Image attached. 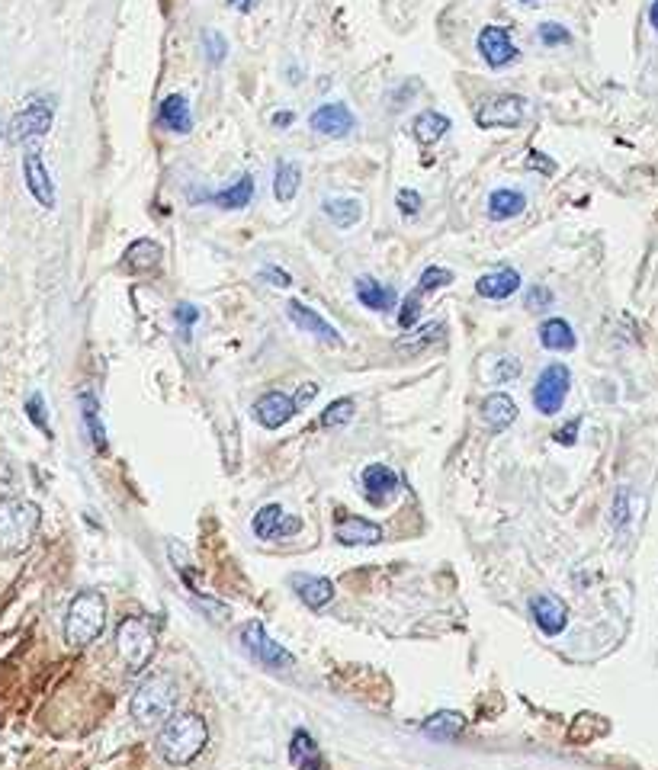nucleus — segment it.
I'll return each mask as SVG.
<instances>
[{
    "mask_svg": "<svg viewBox=\"0 0 658 770\" xmlns=\"http://www.w3.org/2000/svg\"><path fill=\"white\" fill-rule=\"evenodd\" d=\"M293 122H296V116L289 113V110H283V113H273V126H277V129H289V126H293Z\"/></svg>",
    "mask_w": 658,
    "mask_h": 770,
    "instance_id": "obj_49",
    "label": "nucleus"
},
{
    "mask_svg": "<svg viewBox=\"0 0 658 770\" xmlns=\"http://www.w3.org/2000/svg\"><path fill=\"white\" fill-rule=\"evenodd\" d=\"M209 742L206 719L196 713H180L164 722V729L158 735V754L174 767H187L203 754Z\"/></svg>",
    "mask_w": 658,
    "mask_h": 770,
    "instance_id": "obj_1",
    "label": "nucleus"
},
{
    "mask_svg": "<svg viewBox=\"0 0 658 770\" xmlns=\"http://www.w3.org/2000/svg\"><path fill=\"white\" fill-rule=\"evenodd\" d=\"M540 344L553 353H569L575 350V331L565 318H546L540 325Z\"/></svg>",
    "mask_w": 658,
    "mask_h": 770,
    "instance_id": "obj_29",
    "label": "nucleus"
},
{
    "mask_svg": "<svg viewBox=\"0 0 658 770\" xmlns=\"http://www.w3.org/2000/svg\"><path fill=\"white\" fill-rule=\"evenodd\" d=\"M174 318L180 321V325L183 328H193L196 325V321H200V308H196V305H190V302H180L177 308H174Z\"/></svg>",
    "mask_w": 658,
    "mask_h": 770,
    "instance_id": "obj_42",
    "label": "nucleus"
},
{
    "mask_svg": "<svg viewBox=\"0 0 658 770\" xmlns=\"http://www.w3.org/2000/svg\"><path fill=\"white\" fill-rule=\"evenodd\" d=\"M443 337H447V325H443V321H427L418 331H408L405 337H399L395 350L408 353V357H421V353H427L434 344H443Z\"/></svg>",
    "mask_w": 658,
    "mask_h": 770,
    "instance_id": "obj_19",
    "label": "nucleus"
},
{
    "mask_svg": "<svg viewBox=\"0 0 658 770\" xmlns=\"http://www.w3.org/2000/svg\"><path fill=\"white\" fill-rule=\"evenodd\" d=\"M334 539H338L341 546H376L382 543V527L373 520L341 514L338 527H334Z\"/></svg>",
    "mask_w": 658,
    "mask_h": 770,
    "instance_id": "obj_17",
    "label": "nucleus"
},
{
    "mask_svg": "<svg viewBox=\"0 0 658 770\" xmlns=\"http://www.w3.org/2000/svg\"><path fill=\"white\" fill-rule=\"evenodd\" d=\"M238 639H241V649L248 652L254 661H260L264 668H293L296 665V658L289 655L280 642H273L270 636H267V629L260 626L257 620H251V623H244L241 626V633H238Z\"/></svg>",
    "mask_w": 658,
    "mask_h": 770,
    "instance_id": "obj_7",
    "label": "nucleus"
},
{
    "mask_svg": "<svg viewBox=\"0 0 658 770\" xmlns=\"http://www.w3.org/2000/svg\"><path fill=\"white\" fill-rule=\"evenodd\" d=\"M537 36H540V42L546 45V49H559V45H569L572 42V33L565 29L562 23H543L540 29H537Z\"/></svg>",
    "mask_w": 658,
    "mask_h": 770,
    "instance_id": "obj_38",
    "label": "nucleus"
},
{
    "mask_svg": "<svg viewBox=\"0 0 658 770\" xmlns=\"http://www.w3.org/2000/svg\"><path fill=\"white\" fill-rule=\"evenodd\" d=\"M418 315H421V292L415 289V292H411V296L402 302V308H399V328H402V331H411V328H415Z\"/></svg>",
    "mask_w": 658,
    "mask_h": 770,
    "instance_id": "obj_39",
    "label": "nucleus"
},
{
    "mask_svg": "<svg viewBox=\"0 0 658 770\" xmlns=\"http://www.w3.org/2000/svg\"><path fill=\"white\" fill-rule=\"evenodd\" d=\"M289 584L296 588L302 604L312 607V610L328 607L331 597H334V584L328 578H321V575H293V578H289Z\"/></svg>",
    "mask_w": 658,
    "mask_h": 770,
    "instance_id": "obj_21",
    "label": "nucleus"
},
{
    "mask_svg": "<svg viewBox=\"0 0 658 770\" xmlns=\"http://www.w3.org/2000/svg\"><path fill=\"white\" fill-rule=\"evenodd\" d=\"M0 135H4V126H0Z\"/></svg>",
    "mask_w": 658,
    "mask_h": 770,
    "instance_id": "obj_53",
    "label": "nucleus"
},
{
    "mask_svg": "<svg viewBox=\"0 0 658 770\" xmlns=\"http://www.w3.org/2000/svg\"><path fill=\"white\" fill-rule=\"evenodd\" d=\"M527 167H530V171L546 174V177H549V174H556V161H549L543 151H530V154H527Z\"/></svg>",
    "mask_w": 658,
    "mask_h": 770,
    "instance_id": "obj_44",
    "label": "nucleus"
},
{
    "mask_svg": "<svg viewBox=\"0 0 658 770\" xmlns=\"http://www.w3.org/2000/svg\"><path fill=\"white\" fill-rule=\"evenodd\" d=\"M203 52H206V58L212 61V65H222L225 55H228V42H225V36H222V33H216V29H206V33H203Z\"/></svg>",
    "mask_w": 658,
    "mask_h": 770,
    "instance_id": "obj_37",
    "label": "nucleus"
},
{
    "mask_svg": "<svg viewBox=\"0 0 658 770\" xmlns=\"http://www.w3.org/2000/svg\"><path fill=\"white\" fill-rule=\"evenodd\" d=\"M447 132H450V119L437 110H424L411 122V135H415V142L424 148H434Z\"/></svg>",
    "mask_w": 658,
    "mask_h": 770,
    "instance_id": "obj_25",
    "label": "nucleus"
},
{
    "mask_svg": "<svg viewBox=\"0 0 658 770\" xmlns=\"http://www.w3.org/2000/svg\"><path fill=\"white\" fill-rule=\"evenodd\" d=\"M161 257H164V251H161L158 241L139 238L126 248V260H122V267H126L129 273H151V270H158Z\"/></svg>",
    "mask_w": 658,
    "mask_h": 770,
    "instance_id": "obj_24",
    "label": "nucleus"
},
{
    "mask_svg": "<svg viewBox=\"0 0 658 770\" xmlns=\"http://www.w3.org/2000/svg\"><path fill=\"white\" fill-rule=\"evenodd\" d=\"M296 411H299L296 402L283 392H267L254 402V418L267 430H280L283 424H289L296 418Z\"/></svg>",
    "mask_w": 658,
    "mask_h": 770,
    "instance_id": "obj_16",
    "label": "nucleus"
},
{
    "mask_svg": "<svg viewBox=\"0 0 658 770\" xmlns=\"http://www.w3.org/2000/svg\"><path fill=\"white\" fill-rule=\"evenodd\" d=\"M309 126H312V132L325 135V138H344L354 132L357 116L350 113L347 103H321L309 116Z\"/></svg>",
    "mask_w": 658,
    "mask_h": 770,
    "instance_id": "obj_11",
    "label": "nucleus"
},
{
    "mask_svg": "<svg viewBox=\"0 0 658 770\" xmlns=\"http://www.w3.org/2000/svg\"><path fill=\"white\" fill-rule=\"evenodd\" d=\"M81 408H84V424L90 430V440H94V446L103 453L106 450V430H103V421H100L97 398L90 395V392H81Z\"/></svg>",
    "mask_w": 658,
    "mask_h": 770,
    "instance_id": "obj_34",
    "label": "nucleus"
},
{
    "mask_svg": "<svg viewBox=\"0 0 658 770\" xmlns=\"http://www.w3.org/2000/svg\"><path fill=\"white\" fill-rule=\"evenodd\" d=\"M520 289V273L504 267V270H495V273H485L482 280L476 283V292L482 299H495V302H504L511 299L514 292Z\"/></svg>",
    "mask_w": 658,
    "mask_h": 770,
    "instance_id": "obj_22",
    "label": "nucleus"
},
{
    "mask_svg": "<svg viewBox=\"0 0 658 770\" xmlns=\"http://www.w3.org/2000/svg\"><path fill=\"white\" fill-rule=\"evenodd\" d=\"M23 177H26V190L33 193V199L42 209L55 206V183L49 177V167H45L39 148H29L23 158Z\"/></svg>",
    "mask_w": 658,
    "mask_h": 770,
    "instance_id": "obj_12",
    "label": "nucleus"
},
{
    "mask_svg": "<svg viewBox=\"0 0 658 770\" xmlns=\"http://www.w3.org/2000/svg\"><path fill=\"white\" fill-rule=\"evenodd\" d=\"M302 187V171L296 161H280L277 171H273V196L280 199V203H293L296 193Z\"/></svg>",
    "mask_w": 658,
    "mask_h": 770,
    "instance_id": "obj_31",
    "label": "nucleus"
},
{
    "mask_svg": "<svg viewBox=\"0 0 658 770\" xmlns=\"http://www.w3.org/2000/svg\"><path fill=\"white\" fill-rule=\"evenodd\" d=\"M520 4H527V7H530V4H540V0H520Z\"/></svg>",
    "mask_w": 658,
    "mask_h": 770,
    "instance_id": "obj_52",
    "label": "nucleus"
},
{
    "mask_svg": "<svg viewBox=\"0 0 658 770\" xmlns=\"http://www.w3.org/2000/svg\"><path fill=\"white\" fill-rule=\"evenodd\" d=\"M286 315H289V321H293V325H296L299 331L318 337V341L334 344V347H341V344H344V341H341V334H338V328H334L331 321L321 318V315L315 312V308H309L305 302H299V299L286 302Z\"/></svg>",
    "mask_w": 658,
    "mask_h": 770,
    "instance_id": "obj_13",
    "label": "nucleus"
},
{
    "mask_svg": "<svg viewBox=\"0 0 658 770\" xmlns=\"http://www.w3.org/2000/svg\"><path fill=\"white\" fill-rule=\"evenodd\" d=\"M354 398H338V402H331L325 408V414H321V427H341L347 424L350 418H354Z\"/></svg>",
    "mask_w": 658,
    "mask_h": 770,
    "instance_id": "obj_35",
    "label": "nucleus"
},
{
    "mask_svg": "<svg viewBox=\"0 0 658 770\" xmlns=\"http://www.w3.org/2000/svg\"><path fill=\"white\" fill-rule=\"evenodd\" d=\"M450 283H453V273H450L447 267H427V270L421 273V280H418V292L424 296V292L443 289V286H450Z\"/></svg>",
    "mask_w": 658,
    "mask_h": 770,
    "instance_id": "obj_36",
    "label": "nucleus"
},
{
    "mask_svg": "<svg viewBox=\"0 0 658 770\" xmlns=\"http://www.w3.org/2000/svg\"><path fill=\"white\" fill-rule=\"evenodd\" d=\"M463 726H466V719L459 716V713H453V710H440V713H434L431 719L424 722V735H431V738H440V742H453V738L463 732Z\"/></svg>",
    "mask_w": 658,
    "mask_h": 770,
    "instance_id": "obj_32",
    "label": "nucleus"
},
{
    "mask_svg": "<svg viewBox=\"0 0 658 770\" xmlns=\"http://www.w3.org/2000/svg\"><path fill=\"white\" fill-rule=\"evenodd\" d=\"M212 203H216L219 209H248L251 199H254V177L251 174H241L232 187L228 190H219L209 196Z\"/></svg>",
    "mask_w": 658,
    "mask_h": 770,
    "instance_id": "obj_30",
    "label": "nucleus"
},
{
    "mask_svg": "<svg viewBox=\"0 0 658 770\" xmlns=\"http://www.w3.org/2000/svg\"><path fill=\"white\" fill-rule=\"evenodd\" d=\"M395 491H399V475H395V469L382 466V462H373V466L363 469V495L370 504L382 507Z\"/></svg>",
    "mask_w": 658,
    "mask_h": 770,
    "instance_id": "obj_18",
    "label": "nucleus"
},
{
    "mask_svg": "<svg viewBox=\"0 0 658 770\" xmlns=\"http://www.w3.org/2000/svg\"><path fill=\"white\" fill-rule=\"evenodd\" d=\"M228 7L238 10V13H251L257 7V0H228Z\"/></svg>",
    "mask_w": 658,
    "mask_h": 770,
    "instance_id": "obj_50",
    "label": "nucleus"
},
{
    "mask_svg": "<svg viewBox=\"0 0 658 770\" xmlns=\"http://www.w3.org/2000/svg\"><path fill=\"white\" fill-rule=\"evenodd\" d=\"M315 395H318V385H315V382H305V385H299V392H296L293 402H296V408H305Z\"/></svg>",
    "mask_w": 658,
    "mask_h": 770,
    "instance_id": "obj_48",
    "label": "nucleus"
},
{
    "mask_svg": "<svg viewBox=\"0 0 658 770\" xmlns=\"http://www.w3.org/2000/svg\"><path fill=\"white\" fill-rule=\"evenodd\" d=\"M520 360L517 357H501L498 360V369H495V382H508V379H517L520 376Z\"/></svg>",
    "mask_w": 658,
    "mask_h": 770,
    "instance_id": "obj_41",
    "label": "nucleus"
},
{
    "mask_svg": "<svg viewBox=\"0 0 658 770\" xmlns=\"http://www.w3.org/2000/svg\"><path fill=\"white\" fill-rule=\"evenodd\" d=\"M524 209H527V193L524 190L501 187V190H492V196H488V219H492V222L517 219V215L524 212Z\"/></svg>",
    "mask_w": 658,
    "mask_h": 770,
    "instance_id": "obj_23",
    "label": "nucleus"
},
{
    "mask_svg": "<svg viewBox=\"0 0 658 770\" xmlns=\"http://www.w3.org/2000/svg\"><path fill=\"white\" fill-rule=\"evenodd\" d=\"M42 511L26 498H4L0 501V552L20 556L39 533Z\"/></svg>",
    "mask_w": 658,
    "mask_h": 770,
    "instance_id": "obj_2",
    "label": "nucleus"
},
{
    "mask_svg": "<svg viewBox=\"0 0 658 770\" xmlns=\"http://www.w3.org/2000/svg\"><path fill=\"white\" fill-rule=\"evenodd\" d=\"M482 421L485 427L492 430V434H501V430H508L514 421H517V405L511 395L504 392H492L482 402Z\"/></svg>",
    "mask_w": 658,
    "mask_h": 770,
    "instance_id": "obj_20",
    "label": "nucleus"
},
{
    "mask_svg": "<svg viewBox=\"0 0 658 770\" xmlns=\"http://www.w3.org/2000/svg\"><path fill=\"white\" fill-rule=\"evenodd\" d=\"M260 280H267L270 286H289V283H293V280H289V273L286 270H277V267H264V270H260Z\"/></svg>",
    "mask_w": 658,
    "mask_h": 770,
    "instance_id": "obj_47",
    "label": "nucleus"
},
{
    "mask_svg": "<svg viewBox=\"0 0 658 770\" xmlns=\"http://www.w3.org/2000/svg\"><path fill=\"white\" fill-rule=\"evenodd\" d=\"M155 642H158V633L145 616H126V620L116 626V649H119V658L126 661L129 674H142L148 668L151 655H155Z\"/></svg>",
    "mask_w": 658,
    "mask_h": 770,
    "instance_id": "obj_5",
    "label": "nucleus"
},
{
    "mask_svg": "<svg viewBox=\"0 0 658 770\" xmlns=\"http://www.w3.org/2000/svg\"><path fill=\"white\" fill-rule=\"evenodd\" d=\"M321 212H325L338 228H350V225L360 222L363 203L360 199H344V196L341 199H325V203H321Z\"/></svg>",
    "mask_w": 658,
    "mask_h": 770,
    "instance_id": "obj_33",
    "label": "nucleus"
},
{
    "mask_svg": "<svg viewBox=\"0 0 658 770\" xmlns=\"http://www.w3.org/2000/svg\"><path fill=\"white\" fill-rule=\"evenodd\" d=\"M476 45H479V55L485 58V65L495 68V71L514 65V61L520 58L514 39H511V33L504 26H485V29H479Z\"/></svg>",
    "mask_w": 658,
    "mask_h": 770,
    "instance_id": "obj_10",
    "label": "nucleus"
},
{
    "mask_svg": "<svg viewBox=\"0 0 658 770\" xmlns=\"http://www.w3.org/2000/svg\"><path fill=\"white\" fill-rule=\"evenodd\" d=\"M52 119H55V113H52L49 103H45V100H29L23 110L13 116V122H10V138H13L17 145H36L39 138L49 135Z\"/></svg>",
    "mask_w": 658,
    "mask_h": 770,
    "instance_id": "obj_9",
    "label": "nucleus"
},
{
    "mask_svg": "<svg viewBox=\"0 0 658 770\" xmlns=\"http://www.w3.org/2000/svg\"><path fill=\"white\" fill-rule=\"evenodd\" d=\"M26 411H29V421H33L42 434H49V424H45V414H42V395H29Z\"/></svg>",
    "mask_w": 658,
    "mask_h": 770,
    "instance_id": "obj_43",
    "label": "nucleus"
},
{
    "mask_svg": "<svg viewBox=\"0 0 658 770\" xmlns=\"http://www.w3.org/2000/svg\"><path fill=\"white\" fill-rule=\"evenodd\" d=\"M158 122H161L164 129H171V132L187 135V132L193 129V113H190V103H187V97H180V94L164 97V103H161V113H158Z\"/></svg>",
    "mask_w": 658,
    "mask_h": 770,
    "instance_id": "obj_27",
    "label": "nucleus"
},
{
    "mask_svg": "<svg viewBox=\"0 0 658 770\" xmlns=\"http://www.w3.org/2000/svg\"><path fill=\"white\" fill-rule=\"evenodd\" d=\"M289 761H293L296 770H325V758H321L315 738L305 729L293 732V742H289Z\"/></svg>",
    "mask_w": 658,
    "mask_h": 770,
    "instance_id": "obj_26",
    "label": "nucleus"
},
{
    "mask_svg": "<svg viewBox=\"0 0 658 770\" xmlns=\"http://www.w3.org/2000/svg\"><path fill=\"white\" fill-rule=\"evenodd\" d=\"M357 299L366 308H373V312H389V308H395V302H399L395 289L376 283L373 276H360V280H357Z\"/></svg>",
    "mask_w": 658,
    "mask_h": 770,
    "instance_id": "obj_28",
    "label": "nucleus"
},
{
    "mask_svg": "<svg viewBox=\"0 0 658 770\" xmlns=\"http://www.w3.org/2000/svg\"><path fill=\"white\" fill-rule=\"evenodd\" d=\"M177 681L167 671H158L145 677L139 684V690L132 693V703L129 710L132 716L142 722V726H158V722H167L174 716V706H177Z\"/></svg>",
    "mask_w": 658,
    "mask_h": 770,
    "instance_id": "obj_3",
    "label": "nucleus"
},
{
    "mask_svg": "<svg viewBox=\"0 0 658 770\" xmlns=\"http://www.w3.org/2000/svg\"><path fill=\"white\" fill-rule=\"evenodd\" d=\"M549 305H553V292L546 286H533L527 292V308H549Z\"/></svg>",
    "mask_w": 658,
    "mask_h": 770,
    "instance_id": "obj_45",
    "label": "nucleus"
},
{
    "mask_svg": "<svg viewBox=\"0 0 658 770\" xmlns=\"http://www.w3.org/2000/svg\"><path fill=\"white\" fill-rule=\"evenodd\" d=\"M530 616L546 636H559L565 626H569V607L562 604L553 594H537L530 597Z\"/></svg>",
    "mask_w": 658,
    "mask_h": 770,
    "instance_id": "obj_15",
    "label": "nucleus"
},
{
    "mask_svg": "<svg viewBox=\"0 0 658 770\" xmlns=\"http://www.w3.org/2000/svg\"><path fill=\"white\" fill-rule=\"evenodd\" d=\"M299 530H302V520L289 517L280 504H267L254 514V533L260 539H286V536H296Z\"/></svg>",
    "mask_w": 658,
    "mask_h": 770,
    "instance_id": "obj_14",
    "label": "nucleus"
},
{
    "mask_svg": "<svg viewBox=\"0 0 658 770\" xmlns=\"http://www.w3.org/2000/svg\"><path fill=\"white\" fill-rule=\"evenodd\" d=\"M106 629V597L100 591H81L65 616V642L71 649H87Z\"/></svg>",
    "mask_w": 658,
    "mask_h": 770,
    "instance_id": "obj_4",
    "label": "nucleus"
},
{
    "mask_svg": "<svg viewBox=\"0 0 658 770\" xmlns=\"http://www.w3.org/2000/svg\"><path fill=\"white\" fill-rule=\"evenodd\" d=\"M578 427H581V421H578V418H572L569 424L556 430L553 440H556V443H562V446H572V443H575V434H578Z\"/></svg>",
    "mask_w": 658,
    "mask_h": 770,
    "instance_id": "obj_46",
    "label": "nucleus"
},
{
    "mask_svg": "<svg viewBox=\"0 0 658 770\" xmlns=\"http://www.w3.org/2000/svg\"><path fill=\"white\" fill-rule=\"evenodd\" d=\"M399 212L405 215V219H415V215L421 212V193L418 190H399Z\"/></svg>",
    "mask_w": 658,
    "mask_h": 770,
    "instance_id": "obj_40",
    "label": "nucleus"
},
{
    "mask_svg": "<svg viewBox=\"0 0 658 770\" xmlns=\"http://www.w3.org/2000/svg\"><path fill=\"white\" fill-rule=\"evenodd\" d=\"M649 23L655 26V33H658V0H652V7H649Z\"/></svg>",
    "mask_w": 658,
    "mask_h": 770,
    "instance_id": "obj_51",
    "label": "nucleus"
},
{
    "mask_svg": "<svg viewBox=\"0 0 658 770\" xmlns=\"http://www.w3.org/2000/svg\"><path fill=\"white\" fill-rule=\"evenodd\" d=\"M569 389H572V373L565 363H549L537 385H533V408H537L540 414H546V418H553V414L562 411L565 398H569Z\"/></svg>",
    "mask_w": 658,
    "mask_h": 770,
    "instance_id": "obj_6",
    "label": "nucleus"
},
{
    "mask_svg": "<svg viewBox=\"0 0 658 770\" xmlns=\"http://www.w3.org/2000/svg\"><path fill=\"white\" fill-rule=\"evenodd\" d=\"M527 110H530L527 97H517V94L488 97L476 110V126L479 129H517L520 122L527 119Z\"/></svg>",
    "mask_w": 658,
    "mask_h": 770,
    "instance_id": "obj_8",
    "label": "nucleus"
}]
</instances>
